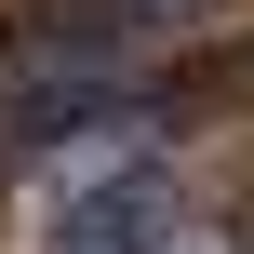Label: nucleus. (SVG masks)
Wrapping results in <instances>:
<instances>
[{"label": "nucleus", "instance_id": "obj_1", "mask_svg": "<svg viewBox=\"0 0 254 254\" xmlns=\"http://www.w3.org/2000/svg\"><path fill=\"white\" fill-rule=\"evenodd\" d=\"M174 241V174L161 161H67L54 254H161Z\"/></svg>", "mask_w": 254, "mask_h": 254}]
</instances>
